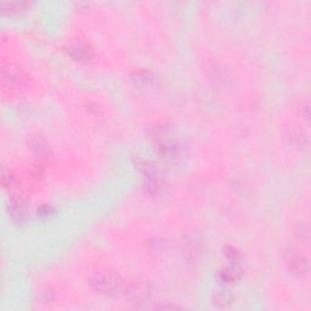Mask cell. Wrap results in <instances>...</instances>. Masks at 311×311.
I'll return each instance as SVG.
<instances>
[{"label": "cell", "mask_w": 311, "mask_h": 311, "mask_svg": "<svg viewBox=\"0 0 311 311\" xmlns=\"http://www.w3.org/2000/svg\"><path fill=\"white\" fill-rule=\"evenodd\" d=\"M28 77L23 69L20 68L15 65H8L3 66L2 68V83L3 85L7 86L9 89H16L20 86H23L27 83Z\"/></svg>", "instance_id": "obj_3"}, {"label": "cell", "mask_w": 311, "mask_h": 311, "mask_svg": "<svg viewBox=\"0 0 311 311\" xmlns=\"http://www.w3.org/2000/svg\"><path fill=\"white\" fill-rule=\"evenodd\" d=\"M68 54L75 60H88L91 56V50L83 42H73L68 46Z\"/></svg>", "instance_id": "obj_6"}, {"label": "cell", "mask_w": 311, "mask_h": 311, "mask_svg": "<svg viewBox=\"0 0 311 311\" xmlns=\"http://www.w3.org/2000/svg\"><path fill=\"white\" fill-rule=\"evenodd\" d=\"M2 182L3 186L10 191V192H16L17 188H19L16 176L9 169H5V168H3L2 170Z\"/></svg>", "instance_id": "obj_11"}, {"label": "cell", "mask_w": 311, "mask_h": 311, "mask_svg": "<svg viewBox=\"0 0 311 311\" xmlns=\"http://www.w3.org/2000/svg\"><path fill=\"white\" fill-rule=\"evenodd\" d=\"M288 138L290 139V142L295 145V147H303L307 145V138L300 128L292 127L288 132Z\"/></svg>", "instance_id": "obj_10"}, {"label": "cell", "mask_w": 311, "mask_h": 311, "mask_svg": "<svg viewBox=\"0 0 311 311\" xmlns=\"http://www.w3.org/2000/svg\"><path fill=\"white\" fill-rule=\"evenodd\" d=\"M28 146L34 153H37L38 156L45 157L49 153V147L44 138H42L40 135H32L28 139Z\"/></svg>", "instance_id": "obj_7"}, {"label": "cell", "mask_w": 311, "mask_h": 311, "mask_svg": "<svg viewBox=\"0 0 311 311\" xmlns=\"http://www.w3.org/2000/svg\"><path fill=\"white\" fill-rule=\"evenodd\" d=\"M90 286L97 293L105 295H115L123 288L122 278L112 270L96 271L90 277Z\"/></svg>", "instance_id": "obj_1"}, {"label": "cell", "mask_w": 311, "mask_h": 311, "mask_svg": "<svg viewBox=\"0 0 311 311\" xmlns=\"http://www.w3.org/2000/svg\"><path fill=\"white\" fill-rule=\"evenodd\" d=\"M220 277H222V280L225 283H234V282H236L241 277V271L235 265H231L222 270Z\"/></svg>", "instance_id": "obj_12"}, {"label": "cell", "mask_w": 311, "mask_h": 311, "mask_svg": "<svg viewBox=\"0 0 311 311\" xmlns=\"http://www.w3.org/2000/svg\"><path fill=\"white\" fill-rule=\"evenodd\" d=\"M204 72L209 79H212L217 84L224 85V84H226V82L230 79L228 69L217 60H208L207 62L204 63Z\"/></svg>", "instance_id": "obj_5"}, {"label": "cell", "mask_w": 311, "mask_h": 311, "mask_svg": "<svg viewBox=\"0 0 311 311\" xmlns=\"http://www.w3.org/2000/svg\"><path fill=\"white\" fill-rule=\"evenodd\" d=\"M26 5L27 4L22 2H3L2 4H0V7H2L3 11H5V13L13 14V13H19V11L23 10Z\"/></svg>", "instance_id": "obj_13"}, {"label": "cell", "mask_w": 311, "mask_h": 311, "mask_svg": "<svg viewBox=\"0 0 311 311\" xmlns=\"http://www.w3.org/2000/svg\"><path fill=\"white\" fill-rule=\"evenodd\" d=\"M124 295L133 304H142L151 296V284L147 281L136 280L130 282L124 289Z\"/></svg>", "instance_id": "obj_2"}, {"label": "cell", "mask_w": 311, "mask_h": 311, "mask_svg": "<svg viewBox=\"0 0 311 311\" xmlns=\"http://www.w3.org/2000/svg\"><path fill=\"white\" fill-rule=\"evenodd\" d=\"M234 301V295L230 290L222 288L218 289L213 294V304L218 307H228Z\"/></svg>", "instance_id": "obj_9"}, {"label": "cell", "mask_w": 311, "mask_h": 311, "mask_svg": "<svg viewBox=\"0 0 311 311\" xmlns=\"http://www.w3.org/2000/svg\"><path fill=\"white\" fill-rule=\"evenodd\" d=\"M158 153L165 159H173L178 156L179 148L174 141L164 140L158 145Z\"/></svg>", "instance_id": "obj_8"}, {"label": "cell", "mask_w": 311, "mask_h": 311, "mask_svg": "<svg viewBox=\"0 0 311 311\" xmlns=\"http://www.w3.org/2000/svg\"><path fill=\"white\" fill-rule=\"evenodd\" d=\"M284 261H286V266L293 275L305 276L307 274V270H309L307 259L298 249H287L284 252Z\"/></svg>", "instance_id": "obj_4"}, {"label": "cell", "mask_w": 311, "mask_h": 311, "mask_svg": "<svg viewBox=\"0 0 311 311\" xmlns=\"http://www.w3.org/2000/svg\"><path fill=\"white\" fill-rule=\"evenodd\" d=\"M135 80H138V82H142L141 85H151V83L155 80V77H153L151 73H148V72H141V73L136 74Z\"/></svg>", "instance_id": "obj_14"}, {"label": "cell", "mask_w": 311, "mask_h": 311, "mask_svg": "<svg viewBox=\"0 0 311 311\" xmlns=\"http://www.w3.org/2000/svg\"><path fill=\"white\" fill-rule=\"evenodd\" d=\"M225 254H226V257L231 260L232 264H235L238 259H240V253H238L234 247H229V248H226Z\"/></svg>", "instance_id": "obj_15"}]
</instances>
